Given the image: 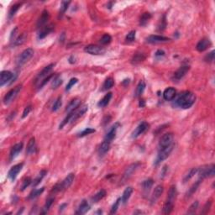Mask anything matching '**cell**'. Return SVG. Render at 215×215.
<instances>
[{"instance_id":"obj_18","label":"cell","mask_w":215,"mask_h":215,"mask_svg":"<svg viewBox=\"0 0 215 215\" xmlns=\"http://www.w3.org/2000/svg\"><path fill=\"white\" fill-rule=\"evenodd\" d=\"M54 66H55V63H51V64H50V65H48L47 66H45V68L43 69L41 72H40L39 74H38L37 78H36V81L40 80V82H41V79L48 77L49 74H50V72L52 71V69H53Z\"/></svg>"},{"instance_id":"obj_17","label":"cell","mask_w":215,"mask_h":215,"mask_svg":"<svg viewBox=\"0 0 215 215\" xmlns=\"http://www.w3.org/2000/svg\"><path fill=\"white\" fill-rule=\"evenodd\" d=\"M211 45H212V43L210 41V40L208 39V38H203L197 43L196 48L199 52H203V51H206Z\"/></svg>"},{"instance_id":"obj_29","label":"cell","mask_w":215,"mask_h":215,"mask_svg":"<svg viewBox=\"0 0 215 215\" xmlns=\"http://www.w3.org/2000/svg\"><path fill=\"white\" fill-rule=\"evenodd\" d=\"M176 195H177V191H176V186H171L169 189L167 196V201H170L171 203H174L176 200Z\"/></svg>"},{"instance_id":"obj_52","label":"cell","mask_w":215,"mask_h":215,"mask_svg":"<svg viewBox=\"0 0 215 215\" xmlns=\"http://www.w3.org/2000/svg\"><path fill=\"white\" fill-rule=\"evenodd\" d=\"M31 178L30 177H27V178H25V179L24 180V182H23V183H22V186H21L20 188V190L22 192L24 191L25 189H26L30 185V183H31Z\"/></svg>"},{"instance_id":"obj_39","label":"cell","mask_w":215,"mask_h":215,"mask_svg":"<svg viewBox=\"0 0 215 215\" xmlns=\"http://www.w3.org/2000/svg\"><path fill=\"white\" fill-rule=\"evenodd\" d=\"M150 19H151V15L150 13H144L143 15H141V20H140V24H141V26H145L148 24V22H149Z\"/></svg>"},{"instance_id":"obj_33","label":"cell","mask_w":215,"mask_h":215,"mask_svg":"<svg viewBox=\"0 0 215 215\" xmlns=\"http://www.w3.org/2000/svg\"><path fill=\"white\" fill-rule=\"evenodd\" d=\"M46 173H47V171H46L45 170H43V171H40L39 174H38L37 177H36V179L34 180L33 184H32L33 188H36V187H37V186L39 185L40 183L41 182L42 180H43V178H44V177L45 176Z\"/></svg>"},{"instance_id":"obj_59","label":"cell","mask_w":215,"mask_h":215,"mask_svg":"<svg viewBox=\"0 0 215 215\" xmlns=\"http://www.w3.org/2000/svg\"><path fill=\"white\" fill-rule=\"evenodd\" d=\"M31 109H32V107H31V105H29V106H27L25 108H24V112H23V114H22V119H24V118H26L28 115H29V114L30 113V111H31Z\"/></svg>"},{"instance_id":"obj_53","label":"cell","mask_w":215,"mask_h":215,"mask_svg":"<svg viewBox=\"0 0 215 215\" xmlns=\"http://www.w3.org/2000/svg\"><path fill=\"white\" fill-rule=\"evenodd\" d=\"M78 82V78H72L71 80L69 81V82L67 83V85H66V91H70V90H71V88H72V87L74 86L75 84Z\"/></svg>"},{"instance_id":"obj_49","label":"cell","mask_w":215,"mask_h":215,"mask_svg":"<svg viewBox=\"0 0 215 215\" xmlns=\"http://www.w3.org/2000/svg\"><path fill=\"white\" fill-rule=\"evenodd\" d=\"M198 201H196V202H194V203L192 204L191 206H190V208L188 209V214H193V213H195V212L197 211V208H198Z\"/></svg>"},{"instance_id":"obj_19","label":"cell","mask_w":215,"mask_h":215,"mask_svg":"<svg viewBox=\"0 0 215 215\" xmlns=\"http://www.w3.org/2000/svg\"><path fill=\"white\" fill-rule=\"evenodd\" d=\"M176 95V89L172 87H167V88L164 91V93H163V98H164L165 100H167V101H171L172 99H175Z\"/></svg>"},{"instance_id":"obj_56","label":"cell","mask_w":215,"mask_h":215,"mask_svg":"<svg viewBox=\"0 0 215 215\" xmlns=\"http://www.w3.org/2000/svg\"><path fill=\"white\" fill-rule=\"evenodd\" d=\"M52 77H53V74H51V75H49L48 77H46V78H44V79H43V80H42L41 82H40V86H39L40 89H41L42 87H44L45 84L47 83L48 82L51 80V78H52Z\"/></svg>"},{"instance_id":"obj_26","label":"cell","mask_w":215,"mask_h":215,"mask_svg":"<svg viewBox=\"0 0 215 215\" xmlns=\"http://www.w3.org/2000/svg\"><path fill=\"white\" fill-rule=\"evenodd\" d=\"M89 209L90 205L88 204V203H87L86 200H83L81 203L79 207H78V211L76 212V213H77V214H84V213H86L87 211H89Z\"/></svg>"},{"instance_id":"obj_63","label":"cell","mask_w":215,"mask_h":215,"mask_svg":"<svg viewBox=\"0 0 215 215\" xmlns=\"http://www.w3.org/2000/svg\"><path fill=\"white\" fill-rule=\"evenodd\" d=\"M66 206H67V204H66V203H63V204H61V205L60 206V208H59V209H59V211L61 212L62 210H64V209H65Z\"/></svg>"},{"instance_id":"obj_40","label":"cell","mask_w":215,"mask_h":215,"mask_svg":"<svg viewBox=\"0 0 215 215\" xmlns=\"http://www.w3.org/2000/svg\"><path fill=\"white\" fill-rule=\"evenodd\" d=\"M54 200H55V199H54V197H51V198L47 199V201H46L45 203V206L43 207V209H42L41 214H45V213H47L48 211L50 210V208L51 207V205L53 204Z\"/></svg>"},{"instance_id":"obj_51","label":"cell","mask_w":215,"mask_h":215,"mask_svg":"<svg viewBox=\"0 0 215 215\" xmlns=\"http://www.w3.org/2000/svg\"><path fill=\"white\" fill-rule=\"evenodd\" d=\"M120 201H121V198H118V199L115 201V203H114V205L112 206V209H111V211H110L111 214H114V213H116V212L118 211V209H119V207H120Z\"/></svg>"},{"instance_id":"obj_48","label":"cell","mask_w":215,"mask_h":215,"mask_svg":"<svg viewBox=\"0 0 215 215\" xmlns=\"http://www.w3.org/2000/svg\"><path fill=\"white\" fill-rule=\"evenodd\" d=\"M111 40H112V37L108 34H105L100 40V43L102 45H108V44L110 43Z\"/></svg>"},{"instance_id":"obj_38","label":"cell","mask_w":215,"mask_h":215,"mask_svg":"<svg viewBox=\"0 0 215 215\" xmlns=\"http://www.w3.org/2000/svg\"><path fill=\"white\" fill-rule=\"evenodd\" d=\"M201 182H202V180H198V181H197V182H195L193 185L192 186L191 188H189V190H188V192H187V197H190L192 196V195L194 194L195 192L197 191V188H198V187L200 186Z\"/></svg>"},{"instance_id":"obj_13","label":"cell","mask_w":215,"mask_h":215,"mask_svg":"<svg viewBox=\"0 0 215 215\" xmlns=\"http://www.w3.org/2000/svg\"><path fill=\"white\" fill-rule=\"evenodd\" d=\"M87 110H88V106H87V105H83V106H82L79 109L77 108L76 110L73 111V115H72L71 122H74V121H76V120H78V119H79L80 117H82V115H84V114H86Z\"/></svg>"},{"instance_id":"obj_7","label":"cell","mask_w":215,"mask_h":215,"mask_svg":"<svg viewBox=\"0 0 215 215\" xmlns=\"http://www.w3.org/2000/svg\"><path fill=\"white\" fill-rule=\"evenodd\" d=\"M173 140L174 136L171 133L165 134L159 141V150L163 149L165 147H167L171 145H172L173 144Z\"/></svg>"},{"instance_id":"obj_43","label":"cell","mask_w":215,"mask_h":215,"mask_svg":"<svg viewBox=\"0 0 215 215\" xmlns=\"http://www.w3.org/2000/svg\"><path fill=\"white\" fill-rule=\"evenodd\" d=\"M63 80L62 78H61V76H57L54 78V80L51 82V88L52 89H56L57 87H59L62 84Z\"/></svg>"},{"instance_id":"obj_62","label":"cell","mask_w":215,"mask_h":215,"mask_svg":"<svg viewBox=\"0 0 215 215\" xmlns=\"http://www.w3.org/2000/svg\"><path fill=\"white\" fill-rule=\"evenodd\" d=\"M165 56V52L161 50H159L155 52V57H164Z\"/></svg>"},{"instance_id":"obj_34","label":"cell","mask_w":215,"mask_h":215,"mask_svg":"<svg viewBox=\"0 0 215 215\" xmlns=\"http://www.w3.org/2000/svg\"><path fill=\"white\" fill-rule=\"evenodd\" d=\"M70 3H71L70 1H62V2H61L60 11H59V19L62 18V16L64 15V14L66 13V11L67 10V9H68Z\"/></svg>"},{"instance_id":"obj_36","label":"cell","mask_w":215,"mask_h":215,"mask_svg":"<svg viewBox=\"0 0 215 215\" xmlns=\"http://www.w3.org/2000/svg\"><path fill=\"white\" fill-rule=\"evenodd\" d=\"M114 85V81L112 78H107L106 80L104 81L103 82V88H102V91H107V90L110 89L113 87V86Z\"/></svg>"},{"instance_id":"obj_37","label":"cell","mask_w":215,"mask_h":215,"mask_svg":"<svg viewBox=\"0 0 215 215\" xmlns=\"http://www.w3.org/2000/svg\"><path fill=\"white\" fill-rule=\"evenodd\" d=\"M145 89V82L144 81L141 80L139 84H138L137 87H136V91H135V97H141V94L144 93V91Z\"/></svg>"},{"instance_id":"obj_47","label":"cell","mask_w":215,"mask_h":215,"mask_svg":"<svg viewBox=\"0 0 215 215\" xmlns=\"http://www.w3.org/2000/svg\"><path fill=\"white\" fill-rule=\"evenodd\" d=\"M61 104H62L61 97H58L57 100L54 102L53 106H52V112H57V111L61 107Z\"/></svg>"},{"instance_id":"obj_42","label":"cell","mask_w":215,"mask_h":215,"mask_svg":"<svg viewBox=\"0 0 215 215\" xmlns=\"http://www.w3.org/2000/svg\"><path fill=\"white\" fill-rule=\"evenodd\" d=\"M197 172V168L194 167V168H192L191 170L188 171V173L186 174L185 176H184V178H183V182L184 183H186L187 182H188L189 180L191 179V178H192L193 176H194V175Z\"/></svg>"},{"instance_id":"obj_4","label":"cell","mask_w":215,"mask_h":215,"mask_svg":"<svg viewBox=\"0 0 215 215\" xmlns=\"http://www.w3.org/2000/svg\"><path fill=\"white\" fill-rule=\"evenodd\" d=\"M21 89H22V85H18L17 87H14L13 89L9 91L3 98V103L5 105H8L10 103H12L15 100V98L18 96Z\"/></svg>"},{"instance_id":"obj_45","label":"cell","mask_w":215,"mask_h":215,"mask_svg":"<svg viewBox=\"0 0 215 215\" xmlns=\"http://www.w3.org/2000/svg\"><path fill=\"white\" fill-rule=\"evenodd\" d=\"M20 6H21V3H15V4H14V5L10 8V9H9V18L10 19L13 18V17L15 15V14L17 13V11L19 9Z\"/></svg>"},{"instance_id":"obj_20","label":"cell","mask_w":215,"mask_h":215,"mask_svg":"<svg viewBox=\"0 0 215 215\" xmlns=\"http://www.w3.org/2000/svg\"><path fill=\"white\" fill-rule=\"evenodd\" d=\"M119 126H120V124L117 123V124H114V125L110 129V130L108 132L107 134L105 135L104 141H109V142H111V141L114 140V138H115V136H116L117 129H118V128H119Z\"/></svg>"},{"instance_id":"obj_6","label":"cell","mask_w":215,"mask_h":215,"mask_svg":"<svg viewBox=\"0 0 215 215\" xmlns=\"http://www.w3.org/2000/svg\"><path fill=\"white\" fill-rule=\"evenodd\" d=\"M85 52L93 55V56H99V55H103L105 53V49L97 45H88L84 48Z\"/></svg>"},{"instance_id":"obj_2","label":"cell","mask_w":215,"mask_h":215,"mask_svg":"<svg viewBox=\"0 0 215 215\" xmlns=\"http://www.w3.org/2000/svg\"><path fill=\"white\" fill-rule=\"evenodd\" d=\"M197 173L199 180H203L207 177H213L215 175V166L213 164L203 166L197 168Z\"/></svg>"},{"instance_id":"obj_64","label":"cell","mask_w":215,"mask_h":215,"mask_svg":"<svg viewBox=\"0 0 215 215\" xmlns=\"http://www.w3.org/2000/svg\"><path fill=\"white\" fill-rule=\"evenodd\" d=\"M145 106V101H144L143 99H141V101H140V107L144 108Z\"/></svg>"},{"instance_id":"obj_24","label":"cell","mask_w":215,"mask_h":215,"mask_svg":"<svg viewBox=\"0 0 215 215\" xmlns=\"http://www.w3.org/2000/svg\"><path fill=\"white\" fill-rule=\"evenodd\" d=\"M53 29H54V26L52 25V24H50V25H47V26H45V27H42L41 30H40V31L38 38L40 40L44 39L45 37H46L49 34L51 33V31L53 30Z\"/></svg>"},{"instance_id":"obj_8","label":"cell","mask_w":215,"mask_h":215,"mask_svg":"<svg viewBox=\"0 0 215 215\" xmlns=\"http://www.w3.org/2000/svg\"><path fill=\"white\" fill-rule=\"evenodd\" d=\"M23 166H24V163H19V164L15 165V166H14V167H12L10 168V170H9V172H8V177H9V179H10L12 182H14V181L16 179L18 174L21 171V170H22Z\"/></svg>"},{"instance_id":"obj_54","label":"cell","mask_w":215,"mask_h":215,"mask_svg":"<svg viewBox=\"0 0 215 215\" xmlns=\"http://www.w3.org/2000/svg\"><path fill=\"white\" fill-rule=\"evenodd\" d=\"M135 40V31H130L129 33L126 36L125 40L127 42H133Z\"/></svg>"},{"instance_id":"obj_57","label":"cell","mask_w":215,"mask_h":215,"mask_svg":"<svg viewBox=\"0 0 215 215\" xmlns=\"http://www.w3.org/2000/svg\"><path fill=\"white\" fill-rule=\"evenodd\" d=\"M211 204H212V202H211V201H208L206 204H205L204 208H203V211L201 212V213H203V214L208 213L209 211V209H210V208H211Z\"/></svg>"},{"instance_id":"obj_55","label":"cell","mask_w":215,"mask_h":215,"mask_svg":"<svg viewBox=\"0 0 215 215\" xmlns=\"http://www.w3.org/2000/svg\"><path fill=\"white\" fill-rule=\"evenodd\" d=\"M214 53H215V51H212L210 53H209L208 55H207L206 57H205V61H206L207 62L211 63L214 61Z\"/></svg>"},{"instance_id":"obj_12","label":"cell","mask_w":215,"mask_h":215,"mask_svg":"<svg viewBox=\"0 0 215 215\" xmlns=\"http://www.w3.org/2000/svg\"><path fill=\"white\" fill-rule=\"evenodd\" d=\"M23 143L20 142V143H18L15 145L14 146L12 147V149L10 150V154H9V161H12L13 160H15L19 153L21 152V150L23 149Z\"/></svg>"},{"instance_id":"obj_9","label":"cell","mask_w":215,"mask_h":215,"mask_svg":"<svg viewBox=\"0 0 215 215\" xmlns=\"http://www.w3.org/2000/svg\"><path fill=\"white\" fill-rule=\"evenodd\" d=\"M140 166H141V164H140V163H138V162L134 163V164L129 165L128 167L126 168L125 171H124V175H123L122 182H124L125 181H127V180H128L129 178L133 175V173H134V171L137 170Z\"/></svg>"},{"instance_id":"obj_35","label":"cell","mask_w":215,"mask_h":215,"mask_svg":"<svg viewBox=\"0 0 215 215\" xmlns=\"http://www.w3.org/2000/svg\"><path fill=\"white\" fill-rule=\"evenodd\" d=\"M105 196H106V191L103 190V189H102V190H100L98 193H96V194L92 197V202H93V203H99V201L101 200V199H103Z\"/></svg>"},{"instance_id":"obj_61","label":"cell","mask_w":215,"mask_h":215,"mask_svg":"<svg viewBox=\"0 0 215 215\" xmlns=\"http://www.w3.org/2000/svg\"><path fill=\"white\" fill-rule=\"evenodd\" d=\"M167 171H168L167 166H164V167H163V168H162V171H161V178H163V177H164V176L167 175Z\"/></svg>"},{"instance_id":"obj_31","label":"cell","mask_w":215,"mask_h":215,"mask_svg":"<svg viewBox=\"0 0 215 215\" xmlns=\"http://www.w3.org/2000/svg\"><path fill=\"white\" fill-rule=\"evenodd\" d=\"M111 99H112V93H108L107 94H106V95H105L104 97H103V99L99 102L98 106L100 108H103L105 107V106H107V105L108 104L109 101L111 100Z\"/></svg>"},{"instance_id":"obj_16","label":"cell","mask_w":215,"mask_h":215,"mask_svg":"<svg viewBox=\"0 0 215 215\" xmlns=\"http://www.w3.org/2000/svg\"><path fill=\"white\" fill-rule=\"evenodd\" d=\"M163 191H164V188L161 185H158L155 187V190L153 192L152 196H151V199H150L151 204H154V203H156V201L158 200L161 194L163 193Z\"/></svg>"},{"instance_id":"obj_30","label":"cell","mask_w":215,"mask_h":215,"mask_svg":"<svg viewBox=\"0 0 215 215\" xmlns=\"http://www.w3.org/2000/svg\"><path fill=\"white\" fill-rule=\"evenodd\" d=\"M109 148H110V142L107 141H103L100 145V146H99V154L103 155L109 150Z\"/></svg>"},{"instance_id":"obj_25","label":"cell","mask_w":215,"mask_h":215,"mask_svg":"<svg viewBox=\"0 0 215 215\" xmlns=\"http://www.w3.org/2000/svg\"><path fill=\"white\" fill-rule=\"evenodd\" d=\"M153 184H154V181L151 178L145 180L142 182V188H143L144 194L146 195L149 193V192L150 191V189L152 188Z\"/></svg>"},{"instance_id":"obj_46","label":"cell","mask_w":215,"mask_h":215,"mask_svg":"<svg viewBox=\"0 0 215 215\" xmlns=\"http://www.w3.org/2000/svg\"><path fill=\"white\" fill-rule=\"evenodd\" d=\"M44 190H45V188H40V189H34L33 191L30 193L28 198H29V199H34V198H36V197H37L38 196H40V195L41 194L42 192H44Z\"/></svg>"},{"instance_id":"obj_10","label":"cell","mask_w":215,"mask_h":215,"mask_svg":"<svg viewBox=\"0 0 215 215\" xmlns=\"http://www.w3.org/2000/svg\"><path fill=\"white\" fill-rule=\"evenodd\" d=\"M149 127H150V124H148V123L146 122L141 123V124H140L135 128V129L133 131V133H132V138H133V139H135V138H137L138 136H140L141 134H144V133H145V132L146 131L147 129H149Z\"/></svg>"},{"instance_id":"obj_23","label":"cell","mask_w":215,"mask_h":215,"mask_svg":"<svg viewBox=\"0 0 215 215\" xmlns=\"http://www.w3.org/2000/svg\"><path fill=\"white\" fill-rule=\"evenodd\" d=\"M80 104H81V99H72V101L69 103V104L67 105V107H66V112H67V113H71V112H72V111L76 110V109L79 107V105Z\"/></svg>"},{"instance_id":"obj_41","label":"cell","mask_w":215,"mask_h":215,"mask_svg":"<svg viewBox=\"0 0 215 215\" xmlns=\"http://www.w3.org/2000/svg\"><path fill=\"white\" fill-rule=\"evenodd\" d=\"M145 59V56L144 54L136 53V54H134V57H133L131 61L133 64H137V63L143 61Z\"/></svg>"},{"instance_id":"obj_44","label":"cell","mask_w":215,"mask_h":215,"mask_svg":"<svg viewBox=\"0 0 215 215\" xmlns=\"http://www.w3.org/2000/svg\"><path fill=\"white\" fill-rule=\"evenodd\" d=\"M26 37H27L26 34L25 33L22 34L20 36H19L18 38H16L15 41L13 42V45H14V46H18V45H22V44L25 41Z\"/></svg>"},{"instance_id":"obj_21","label":"cell","mask_w":215,"mask_h":215,"mask_svg":"<svg viewBox=\"0 0 215 215\" xmlns=\"http://www.w3.org/2000/svg\"><path fill=\"white\" fill-rule=\"evenodd\" d=\"M74 178H75L74 173L68 174V175H67V176H66V178L63 180L62 182L61 183V188H62V190L70 188V187H71V185L72 184L73 181H74Z\"/></svg>"},{"instance_id":"obj_50","label":"cell","mask_w":215,"mask_h":215,"mask_svg":"<svg viewBox=\"0 0 215 215\" xmlns=\"http://www.w3.org/2000/svg\"><path fill=\"white\" fill-rule=\"evenodd\" d=\"M95 129L92 128H86L84 129L83 131H82L79 134V137H83V136H86V135H88L90 134H93V133H95Z\"/></svg>"},{"instance_id":"obj_3","label":"cell","mask_w":215,"mask_h":215,"mask_svg":"<svg viewBox=\"0 0 215 215\" xmlns=\"http://www.w3.org/2000/svg\"><path fill=\"white\" fill-rule=\"evenodd\" d=\"M35 51L32 48H28L25 49L22 53L19 56L18 59H17V66H22L24 65L25 63L28 62L33 57Z\"/></svg>"},{"instance_id":"obj_1","label":"cell","mask_w":215,"mask_h":215,"mask_svg":"<svg viewBox=\"0 0 215 215\" xmlns=\"http://www.w3.org/2000/svg\"><path fill=\"white\" fill-rule=\"evenodd\" d=\"M196 101V95L190 91L183 92L178 96L176 100V104L178 107L187 109L191 108Z\"/></svg>"},{"instance_id":"obj_14","label":"cell","mask_w":215,"mask_h":215,"mask_svg":"<svg viewBox=\"0 0 215 215\" xmlns=\"http://www.w3.org/2000/svg\"><path fill=\"white\" fill-rule=\"evenodd\" d=\"M170 40L169 38L161 36H150L146 39V41L150 44H157V43H162V42H167Z\"/></svg>"},{"instance_id":"obj_15","label":"cell","mask_w":215,"mask_h":215,"mask_svg":"<svg viewBox=\"0 0 215 215\" xmlns=\"http://www.w3.org/2000/svg\"><path fill=\"white\" fill-rule=\"evenodd\" d=\"M189 69H190V67H189V66H181L176 72H175V73H174L173 75V78L175 79V80H181L184 76H185L187 73L188 72V71H189Z\"/></svg>"},{"instance_id":"obj_22","label":"cell","mask_w":215,"mask_h":215,"mask_svg":"<svg viewBox=\"0 0 215 215\" xmlns=\"http://www.w3.org/2000/svg\"><path fill=\"white\" fill-rule=\"evenodd\" d=\"M49 17H50V14L48 12L47 10H43L40 17L38 19V22H37V27L38 28H40L43 25H45L46 23H47L48 19H49Z\"/></svg>"},{"instance_id":"obj_60","label":"cell","mask_w":215,"mask_h":215,"mask_svg":"<svg viewBox=\"0 0 215 215\" xmlns=\"http://www.w3.org/2000/svg\"><path fill=\"white\" fill-rule=\"evenodd\" d=\"M17 30H18V28L16 27V28H15V30H12V32H11V35H10V41L11 42H14L15 40V36H16V34H17Z\"/></svg>"},{"instance_id":"obj_27","label":"cell","mask_w":215,"mask_h":215,"mask_svg":"<svg viewBox=\"0 0 215 215\" xmlns=\"http://www.w3.org/2000/svg\"><path fill=\"white\" fill-rule=\"evenodd\" d=\"M132 192H133V188L132 187H128L127 188H125V190L123 192L122 198H121V201L124 204H125L127 202L129 199V197L131 196Z\"/></svg>"},{"instance_id":"obj_32","label":"cell","mask_w":215,"mask_h":215,"mask_svg":"<svg viewBox=\"0 0 215 215\" xmlns=\"http://www.w3.org/2000/svg\"><path fill=\"white\" fill-rule=\"evenodd\" d=\"M174 208V203H171L170 201H167L165 203L164 207H163V210H162V213L164 214H170L172 212Z\"/></svg>"},{"instance_id":"obj_58","label":"cell","mask_w":215,"mask_h":215,"mask_svg":"<svg viewBox=\"0 0 215 215\" xmlns=\"http://www.w3.org/2000/svg\"><path fill=\"white\" fill-rule=\"evenodd\" d=\"M167 27V21H166V17H163L162 20H161L160 24L158 25V30H164Z\"/></svg>"},{"instance_id":"obj_5","label":"cell","mask_w":215,"mask_h":215,"mask_svg":"<svg viewBox=\"0 0 215 215\" xmlns=\"http://www.w3.org/2000/svg\"><path fill=\"white\" fill-rule=\"evenodd\" d=\"M173 147H174V145L172 144V145H169V146L165 147V148H163V149L159 150L158 155H157V158H156V160H155V164L158 165L159 163H161V161H165L166 159L168 158V156L170 155V154L171 153V151H172V150H173Z\"/></svg>"},{"instance_id":"obj_28","label":"cell","mask_w":215,"mask_h":215,"mask_svg":"<svg viewBox=\"0 0 215 215\" xmlns=\"http://www.w3.org/2000/svg\"><path fill=\"white\" fill-rule=\"evenodd\" d=\"M36 139L34 137L31 138L30 141H29L28 145H27V154H28V155H30V154H33V153L36 152Z\"/></svg>"},{"instance_id":"obj_11","label":"cell","mask_w":215,"mask_h":215,"mask_svg":"<svg viewBox=\"0 0 215 215\" xmlns=\"http://www.w3.org/2000/svg\"><path fill=\"white\" fill-rule=\"evenodd\" d=\"M15 74H13L12 72L9 71H3L0 73V86L3 87L5 84L9 83V81L11 82L14 78ZM10 83V82H9Z\"/></svg>"}]
</instances>
